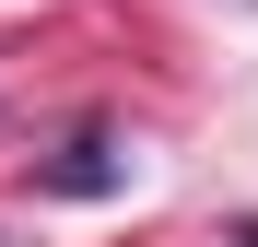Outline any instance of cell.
Here are the masks:
<instances>
[{"mask_svg": "<svg viewBox=\"0 0 258 247\" xmlns=\"http://www.w3.org/2000/svg\"><path fill=\"white\" fill-rule=\"evenodd\" d=\"M106 177H117V165H106V141H94V130H82V141H71L59 165H47V188H71V200H94Z\"/></svg>", "mask_w": 258, "mask_h": 247, "instance_id": "obj_1", "label": "cell"}, {"mask_svg": "<svg viewBox=\"0 0 258 247\" xmlns=\"http://www.w3.org/2000/svg\"><path fill=\"white\" fill-rule=\"evenodd\" d=\"M235 247H258V224H246V235H235Z\"/></svg>", "mask_w": 258, "mask_h": 247, "instance_id": "obj_2", "label": "cell"}]
</instances>
